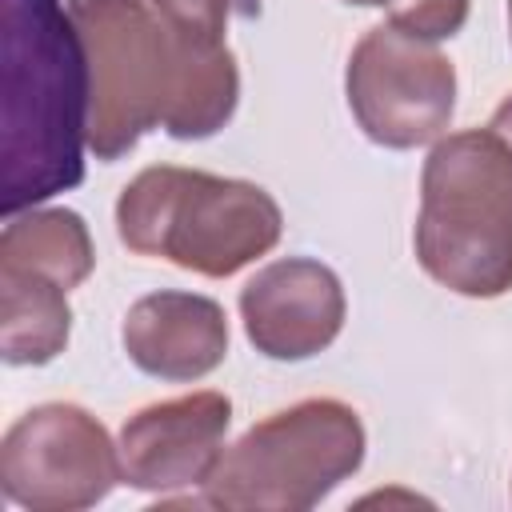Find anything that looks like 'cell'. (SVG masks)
<instances>
[{
  "instance_id": "cell-1",
  "label": "cell",
  "mask_w": 512,
  "mask_h": 512,
  "mask_svg": "<svg viewBox=\"0 0 512 512\" xmlns=\"http://www.w3.org/2000/svg\"><path fill=\"white\" fill-rule=\"evenodd\" d=\"M0 20V204L16 216L84 180L88 60L64 0H4Z\"/></svg>"
},
{
  "instance_id": "cell-2",
  "label": "cell",
  "mask_w": 512,
  "mask_h": 512,
  "mask_svg": "<svg viewBox=\"0 0 512 512\" xmlns=\"http://www.w3.org/2000/svg\"><path fill=\"white\" fill-rule=\"evenodd\" d=\"M412 244L420 268L456 296L496 300L512 288V148L492 128L432 144Z\"/></svg>"
},
{
  "instance_id": "cell-3",
  "label": "cell",
  "mask_w": 512,
  "mask_h": 512,
  "mask_svg": "<svg viewBox=\"0 0 512 512\" xmlns=\"http://www.w3.org/2000/svg\"><path fill=\"white\" fill-rule=\"evenodd\" d=\"M116 232L136 256H164L184 272L224 280L280 244L284 212L252 180L152 164L124 184Z\"/></svg>"
},
{
  "instance_id": "cell-4",
  "label": "cell",
  "mask_w": 512,
  "mask_h": 512,
  "mask_svg": "<svg viewBox=\"0 0 512 512\" xmlns=\"http://www.w3.org/2000/svg\"><path fill=\"white\" fill-rule=\"evenodd\" d=\"M360 412L336 396L296 400L220 452L200 504L224 512H304L364 464Z\"/></svg>"
},
{
  "instance_id": "cell-5",
  "label": "cell",
  "mask_w": 512,
  "mask_h": 512,
  "mask_svg": "<svg viewBox=\"0 0 512 512\" xmlns=\"http://www.w3.org/2000/svg\"><path fill=\"white\" fill-rule=\"evenodd\" d=\"M88 60V148L120 160L160 128L176 32L148 0H68Z\"/></svg>"
},
{
  "instance_id": "cell-6",
  "label": "cell",
  "mask_w": 512,
  "mask_h": 512,
  "mask_svg": "<svg viewBox=\"0 0 512 512\" xmlns=\"http://www.w3.org/2000/svg\"><path fill=\"white\" fill-rule=\"evenodd\" d=\"M344 96L372 144L408 152L444 136L456 112V68L432 40L376 24L348 56Z\"/></svg>"
},
{
  "instance_id": "cell-7",
  "label": "cell",
  "mask_w": 512,
  "mask_h": 512,
  "mask_svg": "<svg viewBox=\"0 0 512 512\" xmlns=\"http://www.w3.org/2000/svg\"><path fill=\"white\" fill-rule=\"evenodd\" d=\"M124 484L120 444L80 404H36L0 440V488L28 512H80Z\"/></svg>"
},
{
  "instance_id": "cell-8",
  "label": "cell",
  "mask_w": 512,
  "mask_h": 512,
  "mask_svg": "<svg viewBox=\"0 0 512 512\" xmlns=\"http://www.w3.org/2000/svg\"><path fill=\"white\" fill-rule=\"evenodd\" d=\"M348 316L340 276L308 256L264 264L240 288V320L248 344L268 360H308L324 352Z\"/></svg>"
},
{
  "instance_id": "cell-9",
  "label": "cell",
  "mask_w": 512,
  "mask_h": 512,
  "mask_svg": "<svg viewBox=\"0 0 512 512\" xmlns=\"http://www.w3.org/2000/svg\"><path fill=\"white\" fill-rule=\"evenodd\" d=\"M228 424H232V400L212 388L140 408L120 428L124 484L160 496L204 484V476L224 452Z\"/></svg>"
},
{
  "instance_id": "cell-10",
  "label": "cell",
  "mask_w": 512,
  "mask_h": 512,
  "mask_svg": "<svg viewBox=\"0 0 512 512\" xmlns=\"http://www.w3.org/2000/svg\"><path fill=\"white\" fill-rule=\"evenodd\" d=\"M120 340L140 372L188 384L224 364L228 316L212 296L160 288L128 308Z\"/></svg>"
},
{
  "instance_id": "cell-11",
  "label": "cell",
  "mask_w": 512,
  "mask_h": 512,
  "mask_svg": "<svg viewBox=\"0 0 512 512\" xmlns=\"http://www.w3.org/2000/svg\"><path fill=\"white\" fill-rule=\"evenodd\" d=\"M240 100V68L228 44H204L176 32L172 84L160 112V128L172 140H208L216 136Z\"/></svg>"
},
{
  "instance_id": "cell-12",
  "label": "cell",
  "mask_w": 512,
  "mask_h": 512,
  "mask_svg": "<svg viewBox=\"0 0 512 512\" xmlns=\"http://www.w3.org/2000/svg\"><path fill=\"white\" fill-rule=\"evenodd\" d=\"M72 332L68 288L56 280L0 264V356L12 368H36L64 352Z\"/></svg>"
},
{
  "instance_id": "cell-13",
  "label": "cell",
  "mask_w": 512,
  "mask_h": 512,
  "mask_svg": "<svg viewBox=\"0 0 512 512\" xmlns=\"http://www.w3.org/2000/svg\"><path fill=\"white\" fill-rule=\"evenodd\" d=\"M0 264L28 268L60 288H76L96 268V248L88 224L72 208H24L8 216L0 232Z\"/></svg>"
},
{
  "instance_id": "cell-14",
  "label": "cell",
  "mask_w": 512,
  "mask_h": 512,
  "mask_svg": "<svg viewBox=\"0 0 512 512\" xmlns=\"http://www.w3.org/2000/svg\"><path fill=\"white\" fill-rule=\"evenodd\" d=\"M472 0H396L388 12V24L416 40H448L464 28Z\"/></svg>"
},
{
  "instance_id": "cell-15",
  "label": "cell",
  "mask_w": 512,
  "mask_h": 512,
  "mask_svg": "<svg viewBox=\"0 0 512 512\" xmlns=\"http://www.w3.org/2000/svg\"><path fill=\"white\" fill-rule=\"evenodd\" d=\"M160 20L188 36V40H204V44H224L228 20L236 12V0H148Z\"/></svg>"
},
{
  "instance_id": "cell-16",
  "label": "cell",
  "mask_w": 512,
  "mask_h": 512,
  "mask_svg": "<svg viewBox=\"0 0 512 512\" xmlns=\"http://www.w3.org/2000/svg\"><path fill=\"white\" fill-rule=\"evenodd\" d=\"M488 128H492V132H496V136H500V140L512 148V92H508V96L496 104V112H492Z\"/></svg>"
},
{
  "instance_id": "cell-17",
  "label": "cell",
  "mask_w": 512,
  "mask_h": 512,
  "mask_svg": "<svg viewBox=\"0 0 512 512\" xmlns=\"http://www.w3.org/2000/svg\"><path fill=\"white\" fill-rule=\"evenodd\" d=\"M344 4H356V8H392L396 0H344Z\"/></svg>"
},
{
  "instance_id": "cell-18",
  "label": "cell",
  "mask_w": 512,
  "mask_h": 512,
  "mask_svg": "<svg viewBox=\"0 0 512 512\" xmlns=\"http://www.w3.org/2000/svg\"><path fill=\"white\" fill-rule=\"evenodd\" d=\"M508 32H512V0H508Z\"/></svg>"
}]
</instances>
